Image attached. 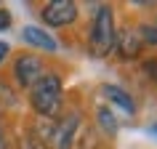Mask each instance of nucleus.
<instances>
[{"label":"nucleus","instance_id":"obj_2","mask_svg":"<svg viewBox=\"0 0 157 149\" xmlns=\"http://www.w3.org/2000/svg\"><path fill=\"white\" fill-rule=\"evenodd\" d=\"M115 6L112 3H99L91 16V27H88V53L93 59H104L115 48Z\"/></svg>","mask_w":157,"mask_h":149},{"label":"nucleus","instance_id":"obj_12","mask_svg":"<svg viewBox=\"0 0 157 149\" xmlns=\"http://www.w3.org/2000/svg\"><path fill=\"white\" fill-rule=\"evenodd\" d=\"M0 149H11V136H8V131H6L3 120H0Z\"/></svg>","mask_w":157,"mask_h":149},{"label":"nucleus","instance_id":"obj_1","mask_svg":"<svg viewBox=\"0 0 157 149\" xmlns=\"http://www.w3.org/2000/svg\"><path fill=\"white\" fill-rule=\"evenodd\" d=\"M27 93L29 109L43 120H56L64 112V77L56 69H48Z\"/></svg>","mask_w":157,"mask_h":149},{"label":"nucleus","instance_id":"obj_8","mask_svg":"<svg viewBox=\"0 0 157 149\" xmlns=\"http://www.w3.org/2000/svg\"><path fill=\"white\" fill-rule=\"evenodd\" d=\"M101 96L109 101V104H115V107H120L123 112H128V115H136V99H133L131 93L125 91L123 85H101Z\"/></svg>","mask_w":157,"mask_h":149},{"label":"nucleus","instance_id":"obj_6","mask_svg":"<svg viewBox=\"0 0 157 149\" xmlns=\"http://www.w3.org/2000/svg\"><path fill=\"white\" fill-rule=\"evenodd\" d=\"M80 131V112L77 109H67L56 117V131H53V141L51 149H72L75 139Z\"/></svg>","mask_w":157,"mask_h":149},{"label":"nucleus","instance_id":"obj_15","mask_svg":"<svg viewBox=\"0 0 157 149\" xmlns=\"http://www.w3.org/2000/svg\"><path fill=\"white\" fill-rule=\"evenodd\" d=\"M8 53H11V45H8L6 40H0V64H3V61L8 59Z\"/></svg>","mask_w":157,"mask_h":149},{"label":"nucleus","instance_id":"obj_9","mask_svg":"<svg viewBox=\"0 0 157 149\" xmlns=\"http://www.w3.org/2000/svg\"><path fill=\"white\" fill-rule=\"evenodd\" d=\"M96 125H99V131L107 136V139H115L117 131H120V120H117L115 109L109 107V104H99L96 107Z\"/></svg>","mask_w":157,"mask_h":149},{"label":"nucleus","instance_id":"obj_13","mask_svg":"<svg viewBox=\"0 0 157 149\" xmlns=\"http://www.w3.org/2000/svg\"><path fill=\"white\" fill-rule=\"evenodd\" d=\"M27 149H51V147H48V144H43V141H37L32 133H27Z\"/></svg>","mask_w":157,"mask_h":149},{"label":"nucleus","instance_id":"obj_14","mask_svg":"<svg viewBox=\"0 0 157 149\" xmlns=\"http://www.w3.org/2000/svg\"><path fill=\"white\" fill-rule=\"evenodd\" d=\"M144 72H147L149 77L157 83V61H147V64H144Z\"/></svg>","mask_w":157,"mask_h":149},{"label":"nucleus","instance_id":"obj_5","mask_svg":"<svg viewBox=\"0 0 157 149\" xmlns=\"http://www.w3.org/2000/svg\"><path fill=\"white\" fill-rule=\"evenodd\" d=\"M144 51H147V45H144V40H141L139 27H131V24L117 27L112 53H115L120 61H139V59L144 56Z\"/></svg>","mask_w":157,"mask_h":149},{"label":"nucleus","instance_id":"obj_16","mask_svg":"<svg viewBox=\"0 0 157 149\" xmlns=\"http://www.w3.org/2000/svg\"><path fill=\"white\" fill-rule=\"evenodd\" d=\"M149 131H152V133H157V123H155V125H149Z\"/></svg>","mask_w":157,"mask_h":149},{"label":"nucleus","instance_id":"obj_4","mask_svg":"<svg viewBox=\"0 0 157 149\" xmlns=\"http://www.w3.org/2000/svg\"><path fill=\"white\" fill-rule=\"evenodd\" d=\"M80 16V6L75 0H48L40 6V21L43 29L51 27V29H64V27H72Z\"/></svg>","mask_w":157,"mask_h":149},{"label":"nucleus","instance_id":"obj_10","mask_svg":"<svg viewBox=\"0 0 157 149\" xmlns=\"http://www.w3.org/2000/svg\"><path fill=\"white\" fill-rule=\"evenodd\" d=\"M139 32H141V40H144L147 48H157V13L149 21L139 24Z\"/></svg>","mask_w":157,"mask_h":149},{"label":"nucleus","instance_id":"obj_3","mask_svg":"<svg viewBox=\"0 0 157 149\" xmlns=\"http://www.w3.org/2000/svg\"><path fill=\"white\" fill-rule=\"evenodd\" d=\"M45 72H48L45 59L37 56V53H29V51L19 53V56L11 61V80H13L21 91H29Z\"/></svg>","mask_w":157,"mask_h":149},{"label":"nucleus","instance_id":"obj_11","mask_svg":"<svg viewBox=\"0 0 157 149\" xmlns=\"http://www.w3.org/2000/svg\"><path fill=\"white\" fill-rule=\"evenodd\" d=\"M11 24H13V16H11V11L6 6H0V32H8Z\"/></svg>","mask_w":157,"mask_h":149},{"label":"nucleus","instance_id":"obj_7","mask_svg":"<svg viewBox=\"0 0 157 149\" xmlns=\"http://www.w3.org/2000/svg\"><path fill=\"white\" fill-rule=\"evenodd\" d=\"M19 37H21V43H24V45H29V48H37V51H43V53H56V51H59L56 37H53L51 32H45L43 27H37V24H27V27H21Z\"/></svg>","mask_w":157,"mask_h":149}]
</instances>
